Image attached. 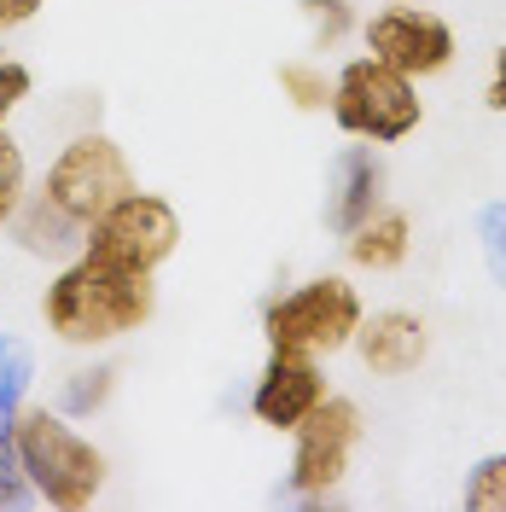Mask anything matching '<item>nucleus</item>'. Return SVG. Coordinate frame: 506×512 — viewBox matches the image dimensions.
Returning a JSON list of instances; mask_svg holds the SVG:
<instances>
[{
	"mask_svg": "<svg viewBox=\"0 0 506 512\" xmlns=\"http://www.w3.org/2000/svg\"><path fill=\"white\" fill-rule=\"evenodd\" d=\"M158 315V274H128L76 251L41 291V326L64 350H111Z\"/></svg>",
	"mask_w": 506,
	"mask_h": 512,
	"instance_id": "nucleus-1",
	"label": "nucleus"
},
{
	"mask_svg": "<svg viewBox=\"0 0 506 512\" xmlns=\"http://www.w3.org/2000/svg\"><path fill=\"white\" fill-rule=\"evenodd\" d=\"M12 448H18V466H24V478H30L35 501H47V507H59V512L94 507L105 478H111L105 448L88 443V437L70 425V414H59V408L24 402L18 419H12Z\"/></svg>",
	"mask_w": 506,
	"mask_h": 512,
	"instance_id": "nucleus-2",
	"label": "nucleus"
},
{
	"mask_svg": "<svg viewBox=\"0 0 506 512\" xmlns=\"http://www.w3.org/2000/svg\"><path fill=\"white\" fill-rule=\"evenodd\" d=\"M361 315H367V303L344 274H309L303 286L262 303V338H268V350L315 355L320 361V355H338L355 344Z\"/></svg>",
	"mask_w": 506,
	"mask_h": 512,
	"instance_id": "nucleus-3",
	"label": "nucleus"
},
{
	"mask_svg": "<svg viewBox=\"0 0 506 512\" xmlns=\"http://www.w3.org/2000/svg\"><path fill=\"white\" fill-rule=\"evenodd\" d=\"M326 111H332V123L344 128L349 140H367V146H396V140H408L413 128L425 123L419 82L390 70L373 53L349 59L332 76V105Z\"/></svg>",
	"mask_w": 506,
	"mask_h": 512,
	"instance_id": "nucleus-4",
	"label": "nucleus"
},
{
	"mask_svg": "<svg viewBox=\"0 0 506 512\" xmlns=\"http://www.w3.org/2000/svg\"><path fill=\"white\" fill-rule=\"evenodd\" d=\"M82 251L111 262V268H128V274H158L169 256L181 251V210L163 198V192H128L111 210H99L88 222V239Z\"/></svg>",
	"mask_w": 506,
	"mask_h": 512,
	"instance_id": "nucleus-5",
	"label": "nucleus"
},
{
	"mask_svg": "<svg viewBox=\"0 0 506 512\" xmlns=\"http://www.w3.org/2000/svg\"><path fill=\"white\" fill-rule=\"evenodd\" d=\"M134 187H140V181H134L128 152L111 140V134H99V128L70 134L64 152L47 163V181H41V192L59 204L64 216H76L82 227L94 222L99 210H111L117 198H128Z\"/></svg>",
	"mask_w": 506,
	"mask_h": 512,
	"instance_id": "nucleus-6",
	"label": "nucleus"
},
{
	"mask_svg": "<svg viewBox=\"0 0 506 512\" xmlns=\"http://www.w3.org/2000/svg\"><path fill=\"white\" fill-rule=\"evenodd\" d=\"M361 408L349 402V396H326L315 414L303 419L297 431H291V495L297 501H326L338 483L349 478V466H355V448H361Z\"/></svg>",
	"mask_w": 506,
	"mask_h": 512,
	"instance_id": "nucleus-7",
	"label": "nucleus"
},
{
	"mask_svg": "<svg viewBox=\"0 0 506 512\" xmlns=\"http://www.w3.org/2000/svg\"><path fill=\"white\" fill-rule=\"evenodd\" d=\"M361 41H367V53L384 59L390 70H402L413 82H425V76H443L454 53H460V41H454V24H448L443 12H431V6H384L373 12L367 24H361Z\"/></svg>",
	"mask_w": 506,
	"mask_h": 512,
	"instance_id": "nucleus-8",
	"label": "nucleus"
},
{
	"mask_svg": "<svg viewBox=\"0 0 506 512\" xmlns=\"http://www.w3.org/2000/svg\"><path fill=\"white\" fill-rule=\"evenodd\" d=\"M326 396H332V390H326V373H320L315 355L268 350V361H262V373H256V384H251V419L291 437Z\"/></svg>",
	"mask_w": 506,
	"mask_h": 512,
	"instance_id": "nucleus-9",
	"label": "nucleus"
},
{
	"mask_svg": "<svg viewBox=\"0 0 506 512\" xmlns=\"http://www.w3.org/2000/svg\"><path fill=\"white\" fill-rule=\"evenodd\" d=\"M349 350L367 367V379H408L431 355V326L413 309H373V315H361Z\"/></svg>",
	"mask_w": 506,
	"mask_h": 512,
	"instance_id": "nucleus-10",
	"label": "nucleus"
},
{
	"mask_svg": "<svg viewBox=\"0 0 506 512\" xmlns=\"http://www.w3.org/2000/svg\"><path fill=\"white\" fill-rule=\"evenodd\" d=\"M384 187H390V175H384L379 146H367V140L344 146V152L332 158V175H326V204H320L326 227H332L338 239L355 233V227L384 204Z\"/></svg>",
	"mask_w": 506,
	"mask_h": 512,
	"instance_id": "nucleus-11",
	"label": "nucleus"
},
{
	"mask_svg": "<svg viewBox=\"0 0 506 512\" xmlns=\"http://www.w3.org/2000/svg\"><path fill=\"white\" fill-rule=\"evenodd\" d=\"M12 239H18V251H24V256L70 262V256L82 251L88 227L76 222V216H64V210L53 204V198H47V192H30V198H24V210L12 216Z\"/></svg>",
	"mask_w": 506,
	"mask_h": 512,
	"instance_id": "nucleus-12",
	"label": "nucleus"
},
{
	"mask_svg": "<svg viewBox=\"0 0 506 512\" xmlns=\"http://www.w3.org/2000/svg\"><path fill=\"white\" fill-rule=\"evenodd\" d=\"M408 251H413V222L408 210H390V204H379L355 233H344V256L361 274H396L408 262Z\"/></svg>",
	"mask_w": 506,
	"mask_h": 512,
	"instance_id": "nucleus-13",
	"label": "nucleus"
},
{
	"mask_svg": "<svg viewBox=\"0 0 506 512\" xmlns=\"http://www.w3.org/2000/svg\"><path fill=\"white\" fill-rule=\"evenodd\" d=\"M111 396H117V361H88V367L64 373V384H59V414L94 419V414H105V408H111Z\"/></svg>",
	"mask_w": 506,
	"mask_h": 512,
	"instance_id": "nucleus-14",
	"label": "nucleus"
},
{
	"mask_svg": "<svg viewBox=\"0 0 506 512\" xmlns=\"http://www.w3.org/2000/svg\"><path fill=\"white\" fill-rule=\"evenodd\" d=\"M30 384H35V350L24 338L0 332V431H12L18 408L30 402Z\"/></svg>",
	"mask_w": 506,
	"mask_h": 512,
	"instance_id": "nucleus-15",
	"label": "nucleus"
},
{
	"mask_svg": "<svg viewBox=\"0 0 506 512\" xmlns=\"http://www.w3.org/2000/svg\"><path fill=\"white\" fill-rule=\"evenodd\" d=\"M280 94L297 105V111H326L332 105V76H326V64L315 59H285L280 64Z\"/></svg>",
	"mask_w": 506,
	"mask_h": 512,
	"instance_id": "nucleus-16",
	"label": "nucleus"
},
{
	"mask_svg": "<svg viewBox=\"0 0 506 512\" xmlns=\"http://www.w3.org/2000/svg\"><path fill=\"white\" fill-rule=\"evenodd\" d=\"M24 198H30V158H24L18 134L0 128V227H12V216L24 210Z\"/></svg>",
	"mask_w": 506,
	"mask_h": 512,
	"instance_id": "nucleus-17",
	"label": "nucleus"
},
{
	"mask_svg": "<svg viewBox=\"0 0 506 512\" xmlns=\"http://www.w3.org/2000/svg\"><path fill=\"white\" fill-rule=\"evenodd\" d=\"M303 24H309V47L315 53H332L349 30H355V6L349 0H297Z\"/></svg>",
	"mask_w": 506,
	"mask_h": 512,
	"instance_id": "nucleus-18",
	"label": "nucleus"
},
{
	"mask_svg": "<svg viewBox=\"0 0 506 512\" xmlns=\"http://www.w3.org/2000/svg\"><path fill=\"white\" fill-rule=\"evenodd\" d=\"M460 501L472 512H506V454H483L472 472H466V489Z\"/></svg>",
	"mask_w": 506,
	"mask_h": 512,
	"instance_id": "nucleus-19",
	"label": "nucleus"
},
{
	"mask_svg": "<svg viewBox=\"0 0 506 512\" xmlns=\"http://www.w3.org/2000/svg\"><path fill=\"white\" fill-rule=\"evenodd\" d=\"M477 251H483L489 280L506 286V204H483V216H477Z\"/></svg>",
	"mask_w": 506,
	"mask_h": 512,
	"instance_id": "nucleus-20",
	"label": "nucleus"
},
{
	"mask_svg": "<svg viewBox=\"0 0 506 512\" xmlns=\"http://www.w3.org/2000/svg\"><path fill=\"white\" fill-rule=\"evenodd\" d=\"M35 94V70L24 59H0V128L18 117V105Z\"/></svg>",
	"mask_w": 506,
	"mask_h": 512,
	"instance_id": "nucleus-21",
	"label": "nucleus"
},
{
	"mask_svg": "<svg viewBox=\"0 0 506 512\" xmlns=\"http://www.w3.org/2000/svg\"><path fill=\"white\" fill-rule=\"evenodd\" d=\"M35 489L18 466V448H12V431H0V507H30Z\"/></svg>",
	"mask_w": 506,
	"mask_h": 512,
	"instance_id": "nucleus-22",
	"label": "nucleus"
},
{
	"mask_svg": "<svg viewBox=\"0 0 506 512\" xmlns=\"http://www.w3.org/2000/svg\"><path fill=\"white\" fill-rule=\"evenodd\" d=\"M483 105H489V111H501V117H506V47H495V59H489V82H483Z\"/></svg>",
	"mask_w": 506,
	"mask_h": 512,
	"instance_id": "nucleus-23",
	"label": "nucleus"
},
{
	"mask_svg": "<svg viewBox=\"0 0 506 512\" xmlns=\"http://www.w3.org/2000/svg\"><path fill=\"white\" fill-rule=\"evenodd\" d=\"M41 6H47V0H0V35L24 30V24H30Z\"/></svg>",
	"mask_w": 506,
	"mask_h": 512,
	"instance_id": "nucleus-24",
	"label": "nucleus"
}]
</instances>
